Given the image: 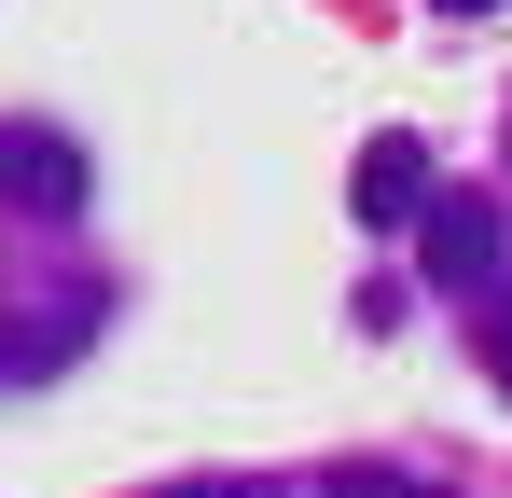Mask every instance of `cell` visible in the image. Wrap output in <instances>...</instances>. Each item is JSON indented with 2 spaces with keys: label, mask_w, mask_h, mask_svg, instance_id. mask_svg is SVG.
<instances>
[{
  "label": "cell",
  "mask_w": 512,
  "mask_h": 498,
  "mask_svg": "<svg viewBox=\"0 0 512 498\" xmlns=\"http://www.w3.org/2000/svg\"><path fill=\"white\" fill-rule=\"evenodd\" d=\"M416 236H429V277H457V291L499 277V208H485V194H429Z\"/></svg>",
  "instance_id": "cell-1"
},
{
  "label": "cell",
  "mask_w": 512,
  "mask_h": 498,
  "mask_svg": "<svg viewBox=\"0 0 512 498\" xmlns=\"http://www.w3.org/2000/svg\"><path fill=\"white\" fill-rule=\"evenodd\" d=\"M0 194L14 208H84V153L56 125H0Z\"/></svg>",
  "instance_id": "cell-2"
},
{
  "label": "cell",
  "mask_w": 512,
  "mask_h": 498,
  "mask_svg": "<svg viewBox=\"0 0 512 498\" xmlns=\"http://www.w3.org/2000/svg\"><path fill=\"white\" fill-rule=\"evenodd\" d=\"M346 208H360L374 236H388V222H416V208H429V153H416V139H374L360 180H346Z\"/></svg>",
  "instance_id": "cell-3"
},
{
  "label": "cell",
  "mask_w": 512,
  "mask_h": 498,
  "mask_svg": "<svg viewBox=\"0 0 512 498\" xmlns=\"http://www.w3.org/2000/svg\"><path fill=\"white\" fill-rule=\"evenodd\" d=\"M485 374H499V402H512V291L485 305Z\"/></svg>",
  "instance_id": "cell-4"
},
{
  "label": "cell",
  "mask_w": 512,
  "mask_h": 498,
  "mask_svg": "<svg viewBox=\"0 0 512 498\" xmlns=\"http://www.w3.org/2000/svg\"><path fill=\"white\" fill-rule=\"evenodd\" d=\"M429 14H485V0H429Z\"/></svg>",
  "instance_id": "cell-5"
}]
</instances>
